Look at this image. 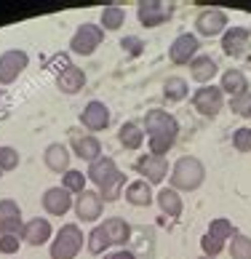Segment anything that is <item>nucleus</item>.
Instances as JSON below:
<instances>
[{"instance_id": "e433bc0d", "label": "nucleus", "mask_w": 251, "mask_h": 259, "mask_svg": "<svg viewBox=\"0 0 251 259\" xmlns=\"http://www.w3.org/2000/svg\"><path fill=\"white\" fill-rule=\"evenodd\" d=\"M120 49L129 54V56H139L144 51V40H142V37H137V35H126L123 40H120Z\"/></svg>"}, {"instance_id": "7ed1b4c3", "label": "nucleus", "mask_w": 251, "mask_h": 259, "mask_svg": "<svg viewBox=\"0 0 251 259\" xmlns=\"http://www.w3.org/2000/svg\"><path fill=\"white\" fill-rule=\"evenodd\" d=\"M203 179H206V166L192 155H182L171 166V177H169L171 187L177 193H192V190L203 185Z\"/></svg>"}, {"instance_id": "a878e982", "label": "nucleus", "mask_w": 251, "mask_h": 259, "mask_svg": "<svg viewBox=\"0 0 251 259\" xmlns=\"http://www.w3.org/2000/svg\"><path fill=\"white\" fill-rule=\"evenodd\" d=\"M123 24H126V11H123L120 6L110 3V6L102 8V19H99V27H102V30L115 32V30H120Z\"/></svg>"}, {"instance_id": "7c9ffc66", "label": "nucleus", "mask_w": 251, "mask_h": 259, "mask_svg": "<svg viewBox=\"0 0 251 259\" xmlns=\"http://www.w3.org/2000/svg\"><path fill=\"white\" fill-rule=\"evenodd\" d=\"M238 233V230L233 227V222L230 219H225V217H219V219H211V225H208V235H214V238H219V241H230Z\"/></svg>"}, {"instance_id": "6e6552de", "label": "nucleus", "mask_w": 251, "mask_h": 259, "mask_svg": "<svg viewBox=\"0 0 251 259\" xmlns=\"http://www.w3.org/2000/svg\"><path fill=\"white\" fill-rule=\"evenodd\" d=\"M171 16H174V8L169 3H160V0H142L137 6V19H139L142 27H147V30L166 24Z\"/></svg>"}, {"instance_id": "39448f33", "label": "nucleus", "mask_w": 251, "mask_h": 259, "mask_svg": "<svg viewBox=\"0 0 251 259\" xmlns=\"http://www.w3.org/2000/svg\"><path fill=\"white\" fill-rule=\"evenodd\" d=\"M102 40H104V30H102V27L86 22V24H80L78 30H75V35L70 37V51L78 54V56H91V54L102 46Z\"/></svg>"}, {"instance_id": "58836bf2", "label": "nucleus", "mask_w": 251, "mask_h": 259, "mask_svg": "<svg viewBox=\"0 0 251 259\" xmlns=\"http://www.w3.org/2000/svg\"><path fill=\"white\" fill-rule=\"evenodd\" d=\"M22 230H24L22 217H16V219H6V222H0V235H22Z\"/></svg>"}, {"instance_id": "aec40b11", "label": "nucleus", "mask_w": 251, "mask_h": 259, "mask_svg": "<svg viewBox=\"0 0 251 259\" xmlns=\"http://www.w3.org/2000/svg\"><path fill=\"white\" fill-rule=\"evenodd\" d=\"M126 200L137 208H147L155 203V193H152V185L144 179H137L131 185H126Z\"/></svg>"}, {"instance_id": "f257e3e1", "label": "nucleus", "mask_w": 251, "mask_h": 259, "mask_svg": "<svg viewBox=\"0 0 251 259\" xmlns=\"http://www.w3.org/2000/svg\"><path fill=\"white\" fill-rule=\"evenodd\" d=\"M142 128L147 134V147L152 155H166L177 145L179 137V120L166 110H150L142 120Z\"/></svg>"}, {"instance_id": "393cba45", "label": "nucleus", "mask_w": 251, "mask_h": 259, "mask_svg": "<svg viewBox=\"0 0 251 259\" xmlns=\"http://www.w3.org/2000/svg\"><path fill=\"white\" fill-rule=\"evenodd\" d=\"M222 94H227L230 99L240 97L243 91H248V78L240 70H225L222 72V83H219Z\"/></svg>"}, {"instance_id": "f704fd0d", "label": "nucleus", "mask_w": 251, "mask_h": 259, "mask_svg": "<svg viewBox=\"0 0 251 259\" xmlns=\"http://www.w3.org/2000/svg\"><path fill=\"white\" fill-rule=\"evenodd\" d=\"M233 150L251 152V128L248 126H240V128L233 131Z\"/></svg>"}, {"instance_id": "f3484780", "label": "nucleus", "mask_w": 251, "mask_h": 259, "mask_svg": "<svg viewBox=\"0 0 251 259\" xmlns=\"http://www.w3.org/2000/svg\"><path fill=\"white\" fill-rule=\"evenodd\" d=\"M51 238H54V230H51V222L43 217H35L30 219V222H24V230H22V241L27 246H46V243H51Z\"/></svg>"}, {"instance_id": "4c0bfd02", "label": "nucleus", "mask_w": 251, "mask_h": 259, "mask_svg": "<svg viewBox=\"0 0 251 259\" xmlns=\"http://www.w3.org/2000/svg\"><path fill=\"white\" fill-rule=\"evenodd\" d=\"M22 235H0V254H6V256H11L19 251V246H22Z\"/></svg>"}, {"instance_id": "72a5a7b5", "label": "nucleus", "mask_w": 251, "mask_h": 259, "mask_svg": "<svg viewBox=\"0 0 251 259\" xmlns=\"http://www.w3.org/2000/svg\"><path fill=\"white\" fill-rule=\"evenodd\" d=\"M200 248H203V256H211V259H217L222 251H225V241H219V238L214 235H203L200 238Z\"/></svg>"}, {"instance_id": "a211bd4d", "label": "nucleus", "mask_w": 251, "mask_h": 259, "mask_svg": "<svg viewBox=\"0 0 251 259\" xmlns=\"http://www.w3.org/2000/svg\"><path fill=\"white\" fill-rule=\"evenodd\" d=\"M70 147L62 145V142H51L46 150H43V163L48 171H54V174H67L70 171Z\"/></svg>"}, {"instance_id": "ea45409f", "label": "nucleus", "mask_w": 251, "mask_h": 259, "mask_svg": "<svg viewBox=\"0 0 251 259\" xmlns=\"http://www.w3.org/2000/svg\"><path fill=\"white\" fill-rule=\"evenodd\" d=\"M8 115H11V97H8V91L0 89V120H6Z\"/></svg>"}, {"instance_id": "20e7f679", "label": "nucleus", "mask_w": 251, "mask_h": 259, "mask_svg": "<svg viewBox=\"0 0 251 259\" xmlns=\"http://www.w3.org/2000/svg\"><path fill=\"white\" fill-rule=\"evenodd\" d=\"M83 243H86L83 230L75 222H67V225H62L59 230H56L54 241H51V246H48V254H51V259H75L80 254Z\"/></svg>"}, {"instance_id": "b1692460", "label": "nucleus", "mask_w": 251, "mask_h": 259, "mask_svg": "<svg viewBox=\"0 0 251 259\" xmlns=\"http://www.w3.org/2000/svg\"><path fill=\"white\" fill-rule=\"evenodd\" d=\"M118 142H120V147L126 150H139L144 145V128H142V123L137 120H126L120 131H118Z\"/></svg>"}, {"instance_id": "c756f323", "label": "nucleus", "mask_w": 251, "mask_h": 259, "mask_svg": "<svg viewBox=\"0 0 251 259\" xmlns=\"http://www.w3.org/2000/svg\"><path fill=\"white\" fill-rule=\"evenodd\" d=\"M227 251H230L233 259H251V238L243 235V233H235L233 238H230Z\"/></svg>"}, {"instance_id": "0eeeda50", "label": "nucleus", "mask_w": 251, "mask_h": 259, "mask_svg": "<svg viewBox=\"0 0 251 259\" xmlns=\"http://www.w3.org/2000/svg\"><path fill=\"white\" fill-rule=\"evenodd\" d=\"M30 56L22 49H8L0 54V85H11L14 80H19V75L27 70Z\"/></svg>"}, {"instance_id": "1a4fd4ad", "label": "nucleus", "mask_w": 251, "mask_h": 259, "mask_svg": "<svg viewBox=\"0 0 251 259\" xmlns=\"http://www.w3.org/2000/svg\"><path fill=\"white\" fill-rule=\"evenodd\" d=\"M227 27H230V19H227V14L222 11V8H206V11H200L198 19H195V30H198V35H203V37L225 35Z\"/></svg>"}, {"instance_id": "bb28decb", "label": "nucleus", "mask_w": 251, "mask_h": 259, "mask_svg": "<svg viewBox=\"0 0 251 259\" xmlns=\"http://www.w3.org/2000/svg\"><path fill=\"white\" fill-rule=\"evenodd\" d=\"M187 94H190V85L185 78H179V75H171V78L163 83V99L166 102H182V99H187Z\"/></svg>"}, {"instance_id": "2eb2a0df", "label": "nucleus", "mask_w": 251, "mask_h": 259, "mask_svg": "<svg viewBox=\"0 0 251 259\" xmlns=\"http://www.w3.org/2000/svg\"><path fill=\"white\" fill-rule=\"evenodd\" d=\"M40 203H43V208H46V214H51V217H64L67 211L72 208L75 198L59 185V187H48L46 193H43V198H40Z\"/></svg>"}, {"instance_id": "5701e85b", "label": "nucleus", "mask_w": 251, "mask_h": 259, "mask_svg": "<svg viewBox=\"0 0 251 259\" xmlns=\"http://www.w3.org/2000/svg\"><path fill=\"white\" fill-rule=\"evenodd\" d=\"M102 230L107 233V238H110L112 246H126V243H129V238H131V225L126 222L123 217H110V219H104V222H102Z\"/></svg>"}, {"instance_id": "6ab92c4d", "label": "nucleus", "mask_w": 251, "mask_h": 259, "mask_svg": "<svg viewBox=\"0 0 251 259\" xmlns=\"http://www.w3.org/2000/svg\"><path fill=\"white\" fill-rule=\"evenodd\" d=\"M83 85H86V72L75 64H67L64 70L56 75V89H59L62 94H67V97L83 91Z\"/></svg>"}, {"instance_id": "a19ab883", "label": "nucleus", "mask_w": 251, "mask_h": 259, "mask_svg": "<svg viewBox=\"0 0 251 259\" xmlns=\"http://www.w3.org/2000/svg\"><path fill=\"white\" fill-rule=\"evenodd\" d=\"M104 259H137V254L129 251V248H118V251H112V254H104Z\"/></svg>"}, {"instance_id": "4be33fe9", "label": "nucleus", "mask_w": 251, "mask_h": 259, "mask_svg": "<svg viewBox=\"0 0 251 259\" xmlns=\"http://www.w3.org/2000/svg\"><path fill=\"white\" fill-rule=\"evenodd\" d=\"M155 203L160 206L163 217H169V219H177V217H182V211H185V200H182V195L174 187H163L155 195Z\"/></svg>"}, {"instance_id": "4468645a", "label": "nucleus", "mask_w": 251, "mask_h": 259, "mask_svg": "<svg viewBox=\"0 0 251 259\" xmlns=\"http://www.w3.org/2000/svg\"><path fill=\"white\" fill-rule=\"evenodd\" d=\"M70 145H72V152L78 155L80 160L86 163H94L102 158V142L94 137V134H78L72 131L70 134Z\"/></svg>"}, {"instance_id": "9b49d317", "label": "nucleus", "mask_w": 251, "mask_h": 259, "mask_svg": "<svg viewBox=\"0 0 251 259\" xmlns=\"http://www.w3.org/2000/svg\"><path fill=\"white\" fill-rule=\"evenodd\" d=\"M110 120H112V112H110V107L104 102H99V99H91L89 104L83 107V112H80V126L86 128V131H104L110 126Z\"/></svg>"}, {"instance_id": "412c9836", "label": "nucleus", "mask_w": 251, "mask_h": 259, "mask_svg": "<svg viewBox=\"0 0 251 259\" xmlns=\"http://www.w3.org/2000/svg\"><path fill=\"white\" fill-rule=\"evenodd\" d=\"M217 72H219V64L211 59V56H206V54H198L195 59L190 62V78L203 83V85H208L211 80H214Z\"/></svg>"}, {"instance_id": "c85d7f7f", "label": "nucleus", "mask_w": 251, "mask_h": 259, "mask_svg": "<svg viewBox=\"0 0 251 259\" xmlns=\"http://www.w3.org/2000/svg\"><path fill=\"white\" fill-rule=\"evenodd\" d=\"M86 182H89V177H86L83 171L70 168L67 174H62V187H64L70 195H80L83 190H89V187H86Z\"/></svg>"}, {"instance_id": "f8f14e48", "label": "nucleus", "mask_w": 251, "mask_h": 259, "mask_svg": "<svg viewBox=\"0 0 251 259\" xmlns=\"http://www.w3.org/2000/svg\"><path fill=\"white\" fill-rule=\"evenodd\" d=\"M72 208H75V217H78L80 222H96V219H102L104 200L96 190H83V193L75 198Z\"/></svg>"}, {"instance_id": "2f4dec72", "label": "nucleus", "mask_w": 251, "mask_h": 259, "mask_svg": "<svg viewBox=\"0 0 251 259\" xmlns=\"http://www.w3.org/2000/svg\"><path fill=\"white\" fill-rule=\"evenodd\" d=\"M230 110H233L235 115H240V118L251 120V89L243 91L240 97H233V99H230Z\"/></svg>"}, {"instance_id": "ddd939ff", "label": "nucleus", "mask_w": 251, "mask_h": 259, "mask_svg": "<svg viewBox=\"0 0 251 259\" xmlns=\"http://www.w3.org/2000/svg\"><path fill=\"white\" fill-rule=\"evenodd\" d=\"M137 174L144 179V182H150V185H160L163 179L169 177V160L166 155H142L137 160Z\"/></svg>"}, {"instance_id": "9d476101", "label": "nucleus", "mask_w": 251, "mask_h": 259, "mask_svg": "<svg viewBox=\"0 0 251 259\" xmlns=\"http://www.w3.org/2000/svg\"><path fill=\"white\" fill-rule=\"evenodd\" d=\"M198 49H200L198 35L182 32V35L174 37L171 46H169V59H171V64H179V67L182 64H190L198 56Z\"/></svg>"}, {"instance_id": "79ce46f5", "label": "nucleus", "mask_w": 251, "mask_h": 259, "mask_svg": "<svg viewBox=\"0 0 251 259\" xmlns=\"http://www.w3.org/2000/svg\"><path fill=\"white\" fill-rule=\"evenodd\" d=\"M198 259H211V256H198Z\"/></svg>"}, {"instance_id": "c9c22d12", "label": "nucleus", "mask_w": 251, "mask_h": 259, "mask_svg": "<svg viewBox=\"0 0 251 259\" xmlns=\"http://www.w3.org/2000/svg\"><path fill=\"white\" fill-rule=\"evenodd\" d=\"M22 217V208L14 198H0V222H6V219H16Z\"/></svg>"}, {"instance_id": "cd10ccee", "label": "nucleus", "mask_w": 251, "mask_h": 259, "mask_svg": "<svg viewBox=\"0 0 251 259\" xmlns=\"http://www.w3.org/2000/svg\"><path fill=\"white\" fill-rule=\"evenodd\" d=\"M112 243H110V238H107V233L102 230V225H96L89 235H86V248H89V254H94V256H102V254H107V248H110Z\"/></svg>"}, {"instance_id": "f03ea898", "label": "nucleus", "mask_w": 251, "mask_h": 259, "mask_svg": "<svg viewBox=\"0 0 251 259\" xmlns=\"http://www.w3.org/2000/svg\"><path fill=\"white\" fill-rule=\"evenodd\" d=\"M89 182L96 185V193L102 195L104 203H115L118 198H123V190H126V174L118 168L110 155H102L99 160L89 163V171H86Z\"/></svg>"}, {"instance_id": "dca6fc26", "label": "nucleus", "mask_w": 251, "mask_h": 259, "mask_svg": "<svg viewBox=\"0 0 251 259\" xmlns=\"http://www.w3.org/2000/svg\"><path fill=\"white\" fill-rule=\"evenodd\" d=\"M248 40H251L248 27H227V32L222 35V51H225L230 59H238V56L246 54Z\"/></svg>"}, {"instance_id": "473e14b6", "label": "nucleus", "mask_w": 251, "mask_h": 259, "mask_svg": "<svg viewBox=\"0 0 251 259\" xmlns=\"http://www.w3.org/2000/svg\"><path fill=\"white\" fill-rule=\"evenodd\" d=\"M22 163V155H19L16 147H0V171H14Z\"/></svg>"}, {"instance_id": "423d86ee", "label": "nucleus", "mask_w": 251, "mask_h": 259, "mask_svg": "<svg viewBox=\"0 0 251 259\" xmlns=\"http://www.w3.org/2000/svg\"><path fill=\"white\" fill-rule=\"evenodd\" d=\"M192 107H195L203 118H217L225 107V94H222L219 85H200V89L192 94Z\"/></svg>"}]
</instances>
